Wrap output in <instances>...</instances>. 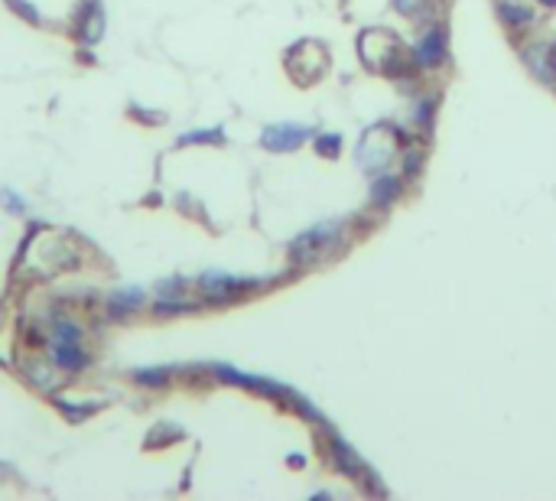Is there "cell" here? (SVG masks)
<instances>
[{
  "mask_svg": "<svg viewBox=\"0 0 556 501\" xmlns=\"http://www.w3.org/2000/svg\"><path fill=\"white\" fill-rule=\"evenodd\" d=\"M306 133H310L306 127L277 124V127H267V131H264V147H267V150H293V147H300Z\"/></svg>",
  "mask_w": 556,
  "mask_h": 501,
  "instance_id": "cell-1",
  "label": "cell"
},
{
  "mask_svg": "<svg viewBox=\"0 0 556 501\" xmlns=\"http://www.w3.org/2000/svg\"><path fill=\"white\" fill-rule=\"evenodd\" d=\"M446 59V33L439 27L430 29L423 36V43L416 46V62L420 66H436V62H443Z\"/></svg>",
  "mask_w": 556,
  "mask_h": 501,
  "instance_id": "cell-2",
  "label": "cell"
},
{
  "mask_svg": "<svg viewBox=\"0 0 556 501\" xmlns=\"http://www.w3.org/2000/svg\"><path fill=\"white\" fill-rule=\"evenodd\" d=\"M339 231V222H326V225H319V228H312L310 235H302V238H296V245H293V257H312V251L316 247H322V241H329L332 235Z\"/></svg>",
  "mask_w": 556,
  "mask_h": 501,
  "instance_id": "cell-3",
  "label": "cell"
},
{
  "mask_svg": "<svg viewBox=\"0 0 556 501\" xmlns=\"http://www.w3.org/2000/svg\"><path fill=\"white\" fill-rule=\"evenodd\" d=\"M397 186H400V182L387 176V180H381V182H377V186H375V192H371V199L381 202V206H387V202H391V199H394V196H397Z\"/></svg>",
  "mask_w": 556,
  "mask_h": 501,
  "instance_id": "cell-4",
  "label": "cell"
},
{
  "mask_svg": "<svg viewBox=\"0 0 556 501\" xmlns=\"http://www.w3.org/2000/svg\"><path fill=\"white\" fill-rule=\"evenodd\" d=\"M335 456H339V465H342V469H355V473L361 469V459L355 453H351V446H345L342 440H335Z\"/></svg>",
  "mask_w": 556,
  "mask_h": 501,
  "instance_id": "cell-5",
  "label": "cell"
},
{
  "mask_svg": "<svg viewBox=\"0 0 556 501\" xmlns=\"http://www.w3.org/2000/svg\"><path fill=\"white\" fill-rule=\"evenodd\" d=\"M501 17L511 20V23H530L534 13H530V10H520L518 4H501Z\"/></svg>",
  "mask_w": 556,
  "mask_h": 501,
  "instance_id": "cell-6",
  "label": "cell"
},
{
  "mask_svg": "<svg viewBox=\"0 0 556 501\" xmlns=\"http://www.w3.org/2000/svg\"><path fill=\"white\" fill-rule=\"evenodd\" d=\"M198 141H222V131H208V133H186L180 143H198Z\"/></svg>",
  "mask_w": 556,
  "mask_h": 501,
  "instance_id": "cell-7",
  "label": "cell"
},
{
  "mask_svg": "<svg viewBox=\"0 0 556 501\" xmlns=\"http://www.w3.org/2000/svg\"><path fill=\"white\" fill-rule=\"evenodd\" d=\"M0 199L7 202V206H10V208H13V212H23V202H20V199H17V196H13V192H10V190H7V192H4V196H0Z\"/></svg>",
  "mask_w": 556,
  "mask_h": 501,
  "instance_id": "cell-8",
  "label": "cell"
},
{
  "mask_svg": "<svg viewBox=\"0 0 556 501\" xmlns=\"http://www.w3.org/2000/svg\"><path fill=\"white\" fill-rule=\"evenodd\" d=\"M420 0H397V10H404V13H414V7Z\"/></svg>",
  "mask_w": 556,
  "mask_h": 501,
  "instance_id": "cell-9",
  "label": "cell"
}]
</instances>
